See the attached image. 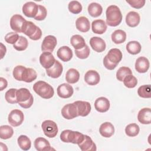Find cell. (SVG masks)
Instances as JSON below:
<instances>
[{
	"mask_svg": "<svg viewBox=\"0 0 151 151\" xmlns=\"http://www.w3.org/2000/svg\"><path fill=\"white\" fill-rule=\"evenodd\" d=\"M150 90L151 87L150 84L143 85L139 87L137 90V94L140 97L149 99L151 97Z\"/></svg>",
	"mask_w": 151,
	"mask_h": 151,
	"instance_id": "39",
	"label": "cell"
},
{
	"mask_svg": "<svg viewBox=\"0 0 151 151\" xmlns=\"http://www.w3.org/2000/svg\"><path fill=\"white\" fill-rule=\"evenodd\" d=\"M22 12L27 17L34 18L38 11V5L34 2H27L22 6Z\"/></svg>",
	"mask_w": 151,
	"mask_h": 151,
	"instance_id": "11",
	"label": "cell"
},
{
	"mask_svg": "<svg viewBox=\"0 0 151 151\" xmlns=\"http://www.w3.org/2000/svg\"><path fill=\"white\" fill-rule=\"evenodd\" d=\"M24 120V115L22 111L18 109L12 110L9 114L8 120L13 127L20 126Z\"/></svg>",
	"mask_w": 151,
	"mask_h": 151,
	"instance_id": "7",
	"label": "cell"
},
{
	"mask_svg": "<svg viewBox=\"0 0 151 151\" xmlns=\"http://www.w3.org/2000/svg\"><path fill=\"white\" fill-rule=\"evenodd\" d=\"M68 10L74 14H78L82 11V5L77 1H72L69 2L68 5Z\"/></svg>",
	"mask_w": 151,
	"mask_h": 151,
	"instance_id": "42",
	"label": "cell"
},
{
	"mask_svg": "<svg viewBox=\"0 0 151 151\" xmlns=\"http://www.w3.org/2000/svg\"><path fill=\"white\" fill-rule=\"evenodd\" d=\"M19 35L14 32H10L6 34L5 36V40L7 43L11 44H15L19 39Z\"/></svg>",
	"mask_w": 151,
	"mask_h": 151,
	"instance_id": "45",
	"label": "cell"
},
{
	"mask_svg": "<svg viewBox=\"0 0 151 151\" xmlns=\"http://www.w3.org/2000/svg\"><path fill=\"white\" fill-rule=\"evenodd\" d=\"M17 91L16 88H10L9 89L5 94V98L6 101L10 104L18 103L17 100Z\"/></svg>",
	"mask_w": 151,
	"mask_h": 151,
	"instance_id": "40",
	"label": "cell"
},
{
	"mask_svg": "<svg viewBox=\"0 0 151 151\" xmlns=\"http://www.w3.org/2000/svg\"><path fill=\"white\" fill-rule=\"evenodd\" d=\"M99 132L104 137H110L114 133V126L110 122H104L100 125Z\"/></svg>",
	"mask_w": 151,
	"mask_h": 151,
	"instance_id": "24",
	"label": "cell"
},
{
	"mask_svg": "<svg viewBox=\"0 0 151 151\" xmlns=\"http://www.w3.org/2000/svg\"><path fill=\"white\" fill-rule=\"evenodd\" d=\"M90 44L93 50L97 52L104 51L106 48L105 41L99 37H93L90 40Z\"/></svg>",
	"mask_w": 151,
	"mask_h": 151,
	"instance_id": "14",
	"label": "cell"
},
{
	"mask_svg": "<svg viewBox=\"0 0 151 151\" xmlns=\"http://www.w3.org/2000/svg\"><path fill=\"white\" fill-rule=\"evenodd\" d=\"M22 32L27 35L32 40H38L42 36L41 29L31 21H26L22 26Z\"/></svg>",
	"mask_w": 151,
	"mask_h": 151,
	"instance_id": "4",
	"label": "cell"
},
{
	"mask_svg": "<svg viewBox=\"0 0 151 151\" xmlns=\"http://www.w3.org/2000/svg\"><path fill=\"white\" fill-rule=\"evenodd\" d=\"M123 83L124 85L127 87V88H134L136 86L137 84V78L133 76V74H130L127 76H126L123 80Z\"/></svg>",
	"mask_w": 151,
	"mask_h": 151,
	"instance_id": "43",
	"label": "cell"
},
{
	"mask_svg": "<svg viewBox=\"0 0 151 151\" xmlns=\"http://www.w3.org/2000/svg\"><path fill=\"white\" fill-rule=\"evenodd\" d=\"M110 104L109 100L104 97H99L94 102V107L96 110L100 113H104L108 111L110 109Z\"/></svg>",
	"mask_w": 151,
	"mask_h": 151,
	"instance_id": "16",
	"label": "cell"
},
{
	"mask_svg": "<svg viewBox=\"0 0 151 151\" xmlns=\"http://www.w3.org/2000/svg\"><path fill=\"white\" fill-rule=\"evenodd\" d=\"M60 139L65 143H72L79 144L84 139V134L77 131L71 130H64L60 134Z\"/></svg>",
	"mask_w": 151,
	"mask_h": 151,
	"instance_id": "5",
	"label": "cell"
},
{
	"mask_svg": "<svg viewBox=\"0 0 151 151\" xmlns=\"http://www.w3.org/2000/svg\"><path fill=\"white\" fill-rule=\"evenodd\" d=\"M75 54L80 59H86L87 58L90 52V48L87 45H86L84 47L80 50H75Z\"/></svg>",
	"mask_w": 151,
	"mask_h": 151,
	"instance_id": "44",
	"label": "cell"
},
{
	"mask_svg": "<svg viewBox=\"0 0 151 151\" xmlns=\"http://www.w3.org/2000/svg\"><path fill=\"white\" fill-rule=\"evenodd\" d=\"M126 1L131 6L136 9L142 8L146 2L145 0H126Z\"/></svg>",
	"mask_w": 151,
	"mask_h": 151,
	"instance_id": "48",
	"label": "cell"
},
{
	"mask_svg": "<svg viewBox=\"0 0 151 151\" xmlns=\"http://www.w3.org/2000/svg\"><path fill=\"white\" fill-rule=\"evenodd\" d=\"M138 121L143 124H149L151 123V110L150 108H143L138 113Z\"/></svg>",
	"mask_w": 151,
	"mask_h": 151,
	"instance_id": "22",
	"label": "cell"
},
{
	"mask_svg": "<svg viewBox=\"0 0 151 151\" xmlns=\"http://www.w3.org/2000/svg\"><path fill=\"white\" fill-rule=\"evenodd\" d=\"M77 29L82 32H86L90 28V23L88 19L85 17H80L78 18L76 21Z\"/></svg>",
	"mask_w": 151,
	"mask_h": 151,
	"instance_id": "28",
	"label": "cell"
},
{
	"mask_svg": "<svg viewBox=\"0 0 151 151\" xmlns=\"http://www.w3.org/2000/svg\"><path fill=\"white\" fill-rule=\"evenodd\" d=\"M41 127L44 134L50 138L55 137L58 131L57 124L50 120L44 121L41 124Z\"/></svg>",
	"mask_w": 151,
	"mask_h": 151,
	"instance_id": "6",
	"label": "cell"
},
{
	"mask_svg": "<svg viewBox=\"0 0 151 151\" xmlns=\"http://www.w3.org/2000/svg\"><path fill=\"white\" fill-rule=\"evenodd\" d=\"M122 51L118 48H112L110 50L106 55L109 61L117 65L122 60Z\"/></svg>",
	"mask_w": 151,
	"mask_h": 151,
	"instance_id": "23",
	"label": "cell"
},
{
	"mask_svg": "<svg viewBox=\"0 0 151 151\" xmlns=\"http://www.w3.org/2000/svg\"><path fill=\"white\" fill-rule=\"evenodd\" d=\"M140 21L139 14L135 11H130L127 13L126 17V22L130 27H137Z\"/></svg>",
	"mask_w": 151,
	"mask_h": 151,
	"instance_id": "26",
	"label": "cell"
},
{
	"mask_svg": "<svg viewBox=\"0 0 151 151\" xmlns=\"http://www.w3.org/2000/svg\"><path fill=\"white\" fill-rule=\"evenodd\" d=\"M150 63L149 60L145 57H139L135 63V69L140 73H145L147 72L149 68Z\"/></svg>",
	"mask_w": 151,
	"mask_h": 151,
	"instance_id": "19",
	"label": "cell"
},
{
	"mask_svg": "<svg viewBox=\"0 0 151 151\" xmlns=\"http://www.w3.org/2000/svg\"><path fill=\"white\" fill-rule=\"evenodd\" d=\"M84 80L90 86H95L100 81L99 74L95 70H90L87 71L84 76Z\"/></svg>",
	"mask_w": 151,
	"mask_h": 151,
	"instance_id": "20",
	"label": "cell"
},
{
	"mask_svg": "<svg viewBox=\"0 0 151 151\" xmlns=\"http://www.w3.org/2000/svg\"><path fill=\"white\" fill-rule=\"evenodd\" d=\"M28 42L27 39L23 36H19L17 42L13 45V47L16 50L21 51L26 50L28 47Z\"/></svg>",
	"mask_w": 151,
	"mask_h": 151,
	"instance_id": "38",
	"label": "cell"
},
{
	"mask_svg": "<svg viewBox=\"0 0 151 151\" xmlns=\"http://www.w3.org/2000/svg\"><path fill=\"white\" fill-rule=\"evenodd\" d=\"M57 44V38L51 35L46 36L42 41L41 44V50L44 52H51L54 51Z\"/></svg>",
	"mask_w": 151,
	"mask_h": 151,
	"instance_id": "9",
	"label": "cell"
},
{
	"mask_svg": "<svg viewBox=\"0 0 151 151\" xmlns=\"http://www.w3.org/2000/svg\"><path fill=\"white\" fill-rule=\"evenodd\" d=\"M63 67L62 64L57 60L55 61L54 64L50 68L46 70V73L48 76L53 78H57L60 77L63 73Z\"/></svg>",
	"mask_w": 151,
	"mask_h": 151,
	"instance_id": "17",
	"label": "cell"
},
{
	"mask_svg": "<svg viewBox=\"0 0 151 151\" xmlns=\"http://www.w3.org/2000/svg\"><path fill=\"white\" fill-rule=\"evenodd\" d=\"M6 49L5 46L1 42V58L2 59L4 57V55L6 54Z\"/></svg>",
	"mask_w": 151,
	"mask_h": 151,
	"instance_id": "51",
	"label": "cell"
},
{
	"mask_svg": "<svg viewBox=\"0 0 151 151\" xmlns=\"http://www.w3.org/2000/svg\"><path fill=\"white\" fill-rule=\"evenodd\" d=\"M57 92L60 97L62 99H68L73 94L74 89L69 84L63 83L57 87Z\"/></svg>",
	"mask_w": 151,
	"mask_h": 151,
	"instance_id": "13",
	"label": "cell"
},
{
	"mask_svg": "<svg viewBox=\"0 0 151 151\" xmlns=\"http://www.w3.org/2000/svg\"><path fill=\"white\" fill-rule=\"evenodd\" d=\"M80 78V73L75 68H70L65 74V80L70 84L77 83Z\"/></svg>",
	"mask_w": 151,
	"mask_h": 151,
	"instance_id": "32",
	"label": "cell"
},
{
	"mask_svg": "<svg viewBox=\"0 0 151 151\" xmlns=\"http://www.w3.org/2000/svg\"><path fill=\"white\" fill-rule=\"evenodd\" d=\"M14 134L12 127L8 125H2L0 127V137L2 139L11 138Z\"/></svg>",
	"mask_w": 151,
	"mask_h": 151,
	"instance_id": "36",
	"label": "cell"
},
{
	"mask_svg": "<svg viewBox=\"0 0 151 151\" xmlns=\"http://www.w3.org/2000/svg\"><path fill=\"white\" fill-rule=\"evenodd\" d=\"M106 24L110 27L119 25L122 21V14L120 8L114 5H110L106 11Z\"/></svg>",
	"mask_w": 151,
	"mask_h": 151,
	"instance_id": "1",
	"label": "cell"
},
{
	"mask_svg": "<svg viewBox=\"0 0 151 151\" xmlns=\"http://www.w3.org/2000/svg\"><path fill=\"white\" fill-rule=\"evenodd\" d=\"M103 64H104V66L108 70H114L116 67H117V65L111 63L110 61H109V60L107 58V57L105 56L104 59H103Z\"/></svg>",
	"mask_w": 151,
	"mask_h": 151,
	"instance_id": "49",
	"label": "cell"
},
{
	"mask_svg": "<svg viewBox=\"0 0 151 151\" xmlns=\"http://www.w3.org/2000/svg\"><path fill=\"white\" fill-rule=\"evenodd\" d=\"M126 50L129 54L136 55L139 54L141 51V45L136 41H132L129 42L126 45Z\"/></svg>",
	"mask_w": 151,
	"mask_h": 151,
	"instance_id": "34",
	"label": "cell"
},
{
	"mask_svg": "<svg viewBox=\"0 0 151 151\" xmlns=\"http://www.w3.org/2000/svg\"><path fill=\"white\" fill-rule=\"evenodd\" d=\"M34 91L41 97L45 99H51L54 94L53 87L44 81H38L33 85Z\"/></svg>",
	"mask_w": 151,
	"mask_h": 151,
	"instance_id": "2",
	"label": "cell"
},
{
	"mask_svg": "<svg viewBox=\"0 0 151 151\" xmlns=\"http://www.w3.org/2000/svg\"><path fill=\"white\" fill-rule=\"evenodd\" d=\"M27 20L21 15H14L10 19V26L11 29L16 32H22L23 24Z\"/></svg>",
	"mask_w": 151,
	"mask_h": 151,
	"instance_id": "10",
	"label": "cell"
},
{
	"mask_svg": "<svg viewBox=\"0 0 151 151\" xmlns=\"http://www.w3.org/2000/svg\"><path fill=\"white\" fill-rule=\"evenodd\" d=\"M70 42L75 50H80L85 47L86 42L84 38L80 35L76 34L71 37Z\"/></svg>",
	"mask_w": 151,
	"mask_h": 151,
	"instance_id": "30",
	"label": "cell"
},
{
	"mask_svg": "<svg viewBox=\"0 0 151 151\" xmlns=\"http://www.w3.org/2000/svg\"><path fill=\"white\" fill-rule=\"evenodd\" d=\"M26 67L22 65H17L13 70V77L18 81H22V76Z\"/></svg>",
	"mask_w": 151,
	"mask_h": 151,
	"instance_id": "46",
	"label": "cell"
},
{
	"mask_svg": "<svg viewBox=\"0 0 151 151\" xmlns=\"http://www.w3.org/2000/svg\"><path fill=\"white\" fill-rule=\"evenodd\" d=\"M47 15V11L46 8L42 5H38V11L34 19L37 21H42L46 18Z\"/></svg>",
	"mask_w": 151,
	"mask_h": 151,
	"instance_id": "47",
	"label": "cell"
},
{
	"mask_svg": "<svg viewBox=\"0 0 151 151\" xmlns=\"http://www.w3.org/2000/svg\"><path fill=\"white\" fill-rule=\"evenodd\" d=\"M130 74H132V70L127 67H121L116 72V78L120 81H123L124 78Z\"/></svg>",
	"mask_w": 151,
	"mask_h": 151,
	"instance_id": "41",
	"label": "cell"
},
{
	"mask_svg": "<svg viewBox=\"0 0 151 151\" xmlns=\"http://www.w3.org/2000/svg\"><path fill=\"white\" fill-rule=\"evenodd\" d=\"M55 61L54 55L50 52H43L40 56V63L46 70L51 68Z\"/></svg>",
	"mask_w": 151,
	"mask_h": 151,
	"instance_id": "12",
	"label": "cell"
},
{
	"mask_svg": "<svg viewBox=\"0 0 151 151\" xmlns=\"http://www.w3.org/2000/svg\"><path fill=\"white\" fill-rule=\"evenodd\" d=\"M34 146L38 151L51 150L53 149L51 147L49 142L44 137H38L34 141Z\"/></svg>",
	"mask_w": 151,
	"mask_h": 151,
	"instance_id": "25",
	"label": "cell"
},
{
	"mask_svg": "<svg viewBox=\"0 0 151 151\" xmlns=\"http://www.w3.org/2000/svg\"><path fill=\"white\" fill-rule=\"evenodd\" d=\"M78 145L82 151H96L97 150L96 144L87 135H84V140Z\"/></svg>",
	"mask_w": 151,
	"mask_h": 151,
	"instance_id": "21",
	"label": "cell"
},
{
	"mask_svg": "<svg viewBox=\"0 0 151 151\" xmlns=\"http://www.w3.org/2000/svg\"><path fill=\"white\" fill-rule=\"evenodd\" d=\"M37 77V74L35 70L31 68H25L22 76V81L26 83H31L35 80Z\"/></svg>",
	"mask_w": 151,
	"mask_h": 151,
	"instance_id": "31",
	"label": "cell"
},
{
	"mask_svg": "<svg viewBox=\"0 0 151 151\" xmlns=\"http://www.w3.org/2000/svg\"><path fill=\"white\" fill-rule=\"evenodd\" d=\"M17 100L19 105L24 109H28L33 104L34 98L29 90L21 88L17 91Z\"/></svg>",
	"mask_w": 151,
	"mask_h": 151,
	"instance_id": "3",
	"label": "cell"
},
{
	"mask_svg": "<svg viewBox=\"0 0 151 151\" xmlns=\"http://www.w3.org/2000/svg\"><path fill=\"white\" fill-rule=\"evenodd\" d=\"M112 41L116 44H120L124 42L126 40V33L122 29L115 30L111 35Z\"/></svg>",
	"mask_w": 151,
	"mask_h": 151,
	"instance_id": "29",
	"label": "cell"
},
{
	"mask_svg": "<svg viewBox=\"0 0 151 151\" xmlns=\"http://www.w3.org/2000/svg\"><path fill=\"white\" fill-rule=\"evenodd\" d=\"M87 9L88 14L93 17H99L103 12L102 6L97 2H92L90 4Z\"/></svg>",
	"mask_w": 151,
	"mask_h": 151,
	"instance_id": "33",
	"label": "cell"
},
{
	"mask_svg": "<svg viewBox=\"0 0 151 151\" xmlns=\"http://www.w3.org/2000/svg\"><path fill=\"white\" fill-rule=\"evenodd\" d=\"M19 147L23 150H28L31 146V142L28 137L25 135H21L17 139Z\"/></svg>",
	"mask_w": 151,
	"mask_h": 151,
	"instance_id": "35",
	"label": "cell"
},
{
	"mask_svg": "<svg viewBox=\"0 0 151 151\" xmlns=\"http://www.w3.org/2000/svg\"><path fill=\"white\" fill-rule=\"evenodd\" d=\"M140 131V128L136 123H130L126 126L125 133L129 137H134L137 136Z\"/></svg>",
	"mask_w": 151,
	"mask_h": 151,
	"instance_id": "37",
	"label": "cell"
},
{
	"mask_svg": "<svg viewBox=\"0 0 151 151\" xmlns=\"http://www.w3.org/2000/svg\"><path fill=\"white\" fill-rule=\"evenodd\" d=\"M57 57L63 61H69L73 57V51L68 46L61 47L57 52Z\"/></svg>",
	"mask_w": 151,
	"mask_h": 151,
	"instance_id": "18",
	"label": "cell"
},
{
	"mask_svg": "<svg viewBox=\"0 0 151 151\" xmlns=\"http://www.w3.org/2000/svg\"><path fill=\"white\" fill-rule=\"evenodd\" d=\"M74 103L77 106L78 115L82 117L87 116L91 111V107L90 103L85 101H76Z\"/></svg>",
	"mask_w": 151,
	"mask_h": 151,
	"instance_id": "15",
	"label": "cell"
},
{
	"mask_svg": "<svg viewBox=\"0 0 151 151\" xmlns=\"http://www.w3.org/2000/svg\"><path fill=\"white\" fill-rule=\"evenodd\" d=\"M61 112L63 117L68 120L73 119L78 116L77 106L74 103L65 104Z\"/></svg>",
	"mask_w": 151,
	"mask_h": 151,
	"instance_id": "8",
	"label": "cell"
},
{
	"mask_svg": "<svg viewBox=\"0 0 151 151\" xmlns=\"http://www.w3.org/2000/svg\"><path fill=\"white\" fill-rule=\"evenodd\" d=\"M91 29L95 34H103L107 29V25L104 20L96 19L91 23Z\"/></svg>",
	"mask_w": 151,
	"mask_h": 151,
	"instance_id": "27",
	"label": "cell"
},
{
	"mask_svg": "<svg viewBox=\"0 0 151 151\" xmlns=\"http://www.w3.org/2000/svg\"><path fill=\"white\" fill-rule=\"evenodd\" d=\"M0 90L2 91L6 88L8 86V82L3 77L0 78Z\"/></svg>",
	"mask_w": 151,
	"mask_h": 151,
	"instance_id": "50",
	"label": "cell"
}]
</instances>
